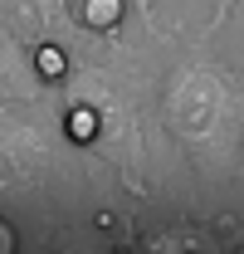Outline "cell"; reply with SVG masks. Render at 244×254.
I'll list each match as a JSON object with an SVG mask.
<instances>
[{"label": "cell", "instance_id": "7", "mask_svg": "<svg viewBox=\"0 0 244 254\" xmlns=\"http://www.w3.org/2000/svg\"><path fill=\"white\" fill-rule=\"evenodd\" d=\"M0 250H15V230H10L5 220H0Z\"/></svg>", "mask_w": 244, "mask_h": 254}, {"label": "cell", "instance_id": "1", "mask_svg": "<svg viewBox=\"0 0 244 254\" xmlns=\"http://www.w3.org/2000/svg\"><path fill=\"white\" fill-rule=\"evenodd\" d=\"M161 118H166V132L181 147L210 152V147H225L235 137L230 132L235 127V93L210 64H181L166 78Z\"/></svg>", "mask_w": 244, "mask_h": 254}, {"label": "cell", "instance_id": "6", "mask_svg": "<svg viewBox=\"0 0 244 254\" xmlns=\"http://www.w3.org/2000/svg\"><path fill=\"white\" fill-rule=\"evenodd\" d=\"M68 127H73V137H93V113H73Z\"/></svg>", "mask_w": 244, "mask_h": 254}, {"label": "cell", "instance_id": "4", "mask_svg": "<svg viewBox=\"0 0 244 254\" xmlns=\"http://www.w3.org/2000/svg\"><path fill=\"white\" fill-rule=\"evenodd\" d=\"M34 73H39V78H63V73H68V59H63V49H59V44H39Z\"/></svg>", "mask_w": 244, "mask_h": 254}, {"label": "cell", "instance_id": "5", "mask_svg": "<svg viewBox=\"0 0 244 254\" xmlns=\"http://www.w3.org/2000/svg\"><path fill=\"white\" fill-rule=\"evenodd\" d=\"M118 15H122V0H88V5H83V20L98 25V30H103V25H113Z\"/></svg>", "mask_w": 244, "mask_h": 254}, {"label": "cell", "instance_id": "3", "mask_svg": "<svg viewBox=\"0 0 244 254\" xmlns=\"http://www.w3.org/2000/svg\"><path fill=\"white\" fill-rule=\"evenodd\" d=\"M34 83H39V73H34V64L25 59V49H20V34L10 30L5 15H0V88H5V93L30 98Z\"/></svg>", "mask_w": 244, "mask_h": 254}, {"label": "cell", "instance_id": "2", "mask_svg": "<svg viewBox=\"0 0 244 254\" xmlns=\"http://www.w3.org/2000/svg\"><path fill=\"white\" fill-rule=\"evenodd\" d=\"M0 15H5L10 30L20 39H30V44H49L54 34L68 30L63 0H0Z\"/></svg>", "mask_w": 244, "mask_h": 254}]
</instances>
